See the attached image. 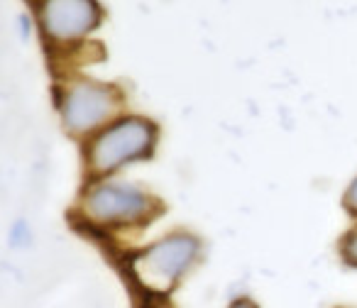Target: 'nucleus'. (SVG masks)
Here are the masks:
<instances>
[{
	"mask_svg": "<svg viewBox=\"0 0 357 308\" xmlns=\"http://www.w3.org/2000/svg\"><path fill=\"white\" fill-rule=\"evenodd\" d=\"M162 210V201L152 191L120 179H91L76 206L81 223L100 233L144 228L154 223Z\"/></svg>",
	"mask_w": 357,
	"mask_h": 308,
	"instance_id": "2",
	"label": "nucleus"
},
{
	"mask_svg": "<svg viewBox=\"0 0 357 308\" xmlns=\"http://www.w3.org/2000/svg\"><path fill=\"white\" fill-rule=\"evenodd\" d=\"M225 308H262L259 306L257 301H255L252 296H250V293H238V296H233L228 301V306Z\"/></svg>",
	"mask_w": 357,
	"mask_h": 308,
	"instance_id": "9",
	"label": "nucleus"
},
{
	"mask_svg": "<svg viewBox=\"0 0 357 308\" xmlns=\"http://www.w3.org/2000/svg\"><path fill=\"white\" fill-rule=\"evenodd\" d=\"M125 98L118 86L105 81L84 79L76 76L64 84L56 95V113H59L61 128L71 137L89 139L108 123L123 115Z\"/></svg>",
	"mask_w": 357,
	"mask_h": 308,
	"instance_id": "4",
	"label": "nucleus"
},
{
	"mask_svg": "<svg viewBox=\"0 0 357 308\" xmlns=\"http://www.w3.org/2000/svg\"><path fill=\"white\" fill-rule=\"evenodd\" d=\"M157 139L159 128L154 120L123 113L86 139V169L93 179H113L125 167L149 160L157 149Z\"/></svg>",
	"mask_w": 357,
	"mask_h": 308,
	"instance_id": "3",
	"label": "nucleus"
},
{
	"mask_svg": "<svg viewBox=\"0 0 357 308\" xmlns=\"http://www.w3.org/2000/svg\"><path fill=\"white\" fill-rule=\"evenodd\" d=\"M204 259V242L191 230H172L125 257L130 282L147 298H169Z\"/></svg>",
	"mask_w": 357,
	"mask_h": 308,
	"instance_id": "1",
	"label": "nucleus"
},
{
	"mask_svg": "<svg viewBox=\"0 0 357 308\" xmlns=\"http://www.w3.org/2000/svg\"><path fill=\"white\" fill-rule=\"evenodd\" d=\"M337 252H340V262L345 264V267L357 269V225L352 230H347L340 238Z\"/></svg>",
	"mask_w": 357,
	"mask_h": 308,
	"instance_id": "7",
	"label": "nucleus"
},
{
	"mask_svg": "<svg viewBox=\"0 0 357 308\" xmlns=\"http://www.w3.org/2000/svg\"><path fill=\"white\" fill-rule=\"evenodd\" d=\"M32 240H35V233H32L30 223L25 218L13 220L10 230H8V245H10V249H30Z\"/></svg>",
	"mask_w": 357,
	"mask_h": 308,
	"instance_id": "6",
	"label": "nucleus"
},
{
	"mask_svg": "<svg viewBox=\"0 0 357 308\" xmlns=\"http://www.w3.org/2000/svg\"><path fill=\"white\" fill-rule=\"evenodd\" d=\"M37 20L50 45L74 47L98 30L103 13L96 0H40Z\"/></svg>",
	"mask_w": 357,
	"mask_h": 308,
	"instance_id": "5",
	"label": "nucleus"
},
{
	"mask_svg": "<svg viewBox=\"0 0 357 308\" xmlns=\"http://www.w3.org/2000/svg\"><path fill=\"white\" fill-rule=\"evenodd\" d=\"M342 208L357 218V176L350 181V186H347L345 194H342Z\"/></svg>",
	"mask_w": 357,
	"mask_h": 308,
	"instance_id": "8",
	"label": "nucleus"
}]
</instances>
